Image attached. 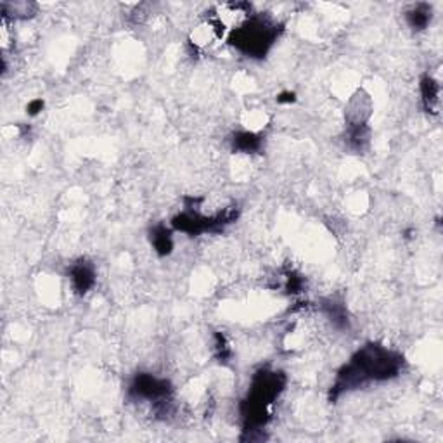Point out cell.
<instances>
[{"label": "cell", "mask_w": 443, "mask_h": 443, "mask_svg": "<svg viewBox=\"0 0 443 443\" xmlns=\"http://www.w3.org/2000/svg\"><path fill=\"white\" fill-rule=\"evenodd\" d=\"M279 33L280 26L276 21L267 16L253 14L248 21L230 32L229 44L248 57L260 59V57L267 56L272 45L276 44Z\"/></svg>", "instance_id": "3957f363"}, {"label": "cell", "mask_w": 443, "mask_h": 443, "mask_svg": "<svg viewBox=\"0 0 443 443\" xmlns=\"http://www.w3.org/2000/svg\"><path fill=\"white\" fill-rule=\"evenodd\" d=\"M419 90H421V101L427 113H438L440 106V83L431 75H425L419 82Z\"/></svg>", "instance_id": "ba28073f"}, {"label": "cell", "mask_w": 443, "mask_h": 443, "mask_svg": "<svg viewBox=\"0 0 443 443\" xmlns=\"http://www.w3.org/2000/svg\"><path fill=\"white\" fill-rule=\"evenodd\" d=\"M403 357L384 346L369 343L350 358L338 371L331 386V400H338L343 393L357 390L372 381H390L402 372Z\"/></svg>", "instance_id": "6da1fadb"}, {"label": "cell", "mask_w": 443, "mask_h": 443, "mask_svg": "<svg viewBox=\"0 0 443 443\" xmlns=\"http://www.w3.org/2000/svg\"><path fill=\"white\" fill-rule=\"evenodd\" d=\"M284 290L291 295H296V293H302L303 290V277L300 273L288 271L284 272Z\"/></svg>", "instance_id": "4fadbf2b"}, {"label": "cell", "mask_w": 443, "mask_h": 443, "mask_svg": "<svg viewBox=\"0 0 443 443\" xmlns=\"http://www.w3.org/2000/svg\"><path fill=\"white\" fill-rule=\"evenodd\" d=\"M172 384L170 381L163 379V377H156L148 372H141L136 374L129 386V396L132 400H146V402L154 403V409L170 403L172 396Z\"/></svg>", "instance_id": "277c9868"}, {"label": "cell", "mask_w": 443, "mask_h": 443, "mask_svg": "<svg viewBox=\"0 0 443 443\" xmlns=\"http://www.w3.org/2000/svg\"><path fill=\"white\" fill-rule=\"evenodd\" d=\"M322 310H324L327 319H329L336 327H341V329L348 327V315H346L343 303L336 302V300L333 298L324 300V302H322Z\"/></svg>", "instance_id": "8fae6325"}, {"label": "cell", "mask_w": 443, "mask_h": 443, "mask_svg": "<svg viewBox=\"0 0 443 443\" xmlns=\"http://www.w3.org/2000/svg\"><path fill=\"white\" fill-rule=\"evenodd\" d=\"M295 101H296L295 92H280V94L277 95V102L279 104H291Z\"/></svg>", "instance_id": "2e32d148"}, {"label": "cell", "mask_w": 443, "mask_h": 443, "mask_svg": "<svg viewBox=\"0 0 443 443\" xmlns=\"http://www.w3.org/2000/svg\"><path fill=\"white\" fill-rule=\"evenodd\" d=\"M284 386H286V376L279 371L261 369L253 376L248 396L241 402L242 431L248 435V437H242V440L249 438L267 425L271 419V406L283 393Z\"/></svg>", "instance_id": "7a4b0ae2"}, {"label": "cell", "mask_w": 443, "mask_h": 443, "mask_svg": "<svg viewBox=\"0 0 443 443\" xmlns=\"http://www.w3.org/2000/svg\"><path fill=\"white\" fill-rule=\"evenodd\" d=\"M431 16H433V11H431V6H427V4H415L406 13L407 25L412 30H415V32L425 30L430 25Z\"/></svg>", "instance_id": "30bf717a"}, {"label": "cell", "mask_w": 443, "mask_h": 443, "mask_svg": "<svg viewBox=\"0 0 443 443\" xmlns=\"http://www.w3.org/2000/svg\"><path fill=\"white\" fill-rule=\"evenodd\" d=\"M215 352H217V357L220 362H227L230 358L232 352H230V346L223 334H215Z\"/></svg>", "instance_id": "5bb4252c"}, {"label": "cell", "mask_w": 443, "mask_h": 443, "mask_svg": "<svg viewBox=\"0 0 443 443\" xmlns=\"http://www.w3.org/2000/svg\"><path fill=\"white\" fill-rule=\"evenodd\" d=\"M44 106L45 102L42 101V99H33V101H30L28 106H26V113H28L30 117H37V114L44 110Z\"/></svg>", "instance_id": "9a60e30c"}, {"label": "cell", "mask_w": 443, "mask_h": 443, "mask_svg": "<svg viewBox=\"0 0 443 443\" xmlns=\"http://www.w3.org/2000/svg\"><path fill=\"white\" fill-rule=\"evenodd\" d=\"M372 113V101L364 90H358L352 99H350L348 107H346V125L358 126L367 125L369 118Z\"/></svg>", "instance_id": "5b68a950"}, {"label": "cell", "mask_w": 443, "mask_h": 443, "mask_svg": "<svg viewBox=\"0 0 443 443\" xmlns=\"http://www.w3.org/2000/svg\"><path fill=\"white\" fill-rule=\"evenodd\" d=\"M69 280H71V288L76 295H87L95 284L94 265L87 260H78L76 264H73L69 268Z\"/></svg>", "instance_id": "8992f818"}, {"label": "cell", "mask_w": 443, "mask_h": 443, "mask_svg": "<svg viewBox=\"0 0 443 443\" xmlns=\"http://www.w3.org/2000/svg\"><path fill=\"white\" fill-rule=\"evenodd\" d=\"M37 6L28 2H14V4H2V18L13 16L14 19H28L33 16Z\"/></svg>", "instance_id": "7c38bea8"}, {"label": "cell", "mask_w": 443, "mask_h": 443, "mask_svg": "<svg viewBox=\"0 0 443 443\" xmlns=\"http://www.w3.org/2000/svg\"><path fill=\"white\" fill-rule=\"evenodd\" d=\"M261 146H264V138L255 130H241L230 137V148L234 153L255 154L260 151Z\"/></svg>", "instance_id": "52a82bcc"}, {"label": "cell", "mask_w": 443, "mask_h": 443, "mask_svg": "<svg viewBox=\"0 0 443 443\" xmlns=\"http://www.w3.org/2000/svg\"><path fill=\"white\" fill-rule=\"evenodd\" d=\"M149 239H151V246L154 252H156V255H170L173 249V229L163 225V223L154 225L151 232H149Z\"/></svg>", "instance_id": "9c48e42d"}]
</instances>
